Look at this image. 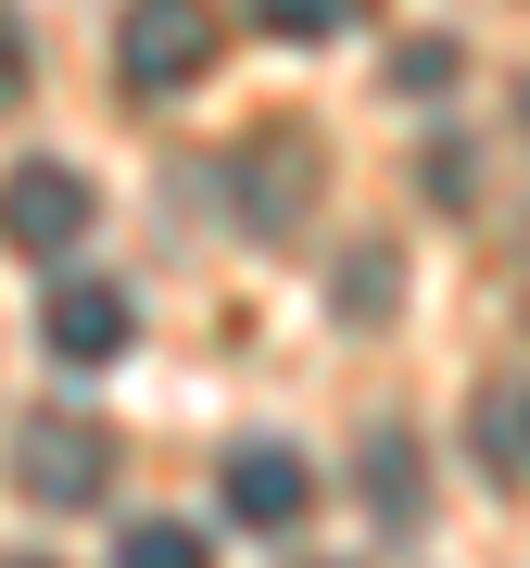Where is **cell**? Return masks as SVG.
I'll return each instance as SVG.
<instances>
[{"mask_svg":"<svg viewBox=\"0 0 530 568\" xmlns=\"http://www.w3.org/2000/svg\"><path fill=\"white\" fill-rule=\"evenodd\" d=\"M215 493H227V518H241V530H291V518L316 506V467L291 455V443H241V455L215 467Z\"/></svg>","mask_w":530,"mask_h":568,"instance_id":"277c9868","label":"cell"},{"mask_svg":"<svg viewBox=\"0 0 530 568\" xmlns=\"http://www.w3.org/2000/svg\"><path fill=\"white\" fill-rule=\"evenodd\" d=\"M0 241H13L26 265H63V253H77L89 241V178H77V164H13V190H0Z\"/></svg>","mask_w":530,"mask_h":568,"instance_id":"7a4b0ae2","label":"cell"},{"mask_svg":"<svg viewBox=\"0 0 530 568\" xmlns=\"http://www.w3.org/2000/svg\"><path fill=\"white\" fill-rule=\"evenodd\" d=\"M417 190H429V203H468L480 178H468V152H429V164H417Z\"/></svg>","mask_w":530,"mask_h":568,"instance_id":"4fadbf2b","label":"cell"},{"mask_svg":"<svg viewBox=\"0 0 530 568\" xmlns=\"http://www.w3.org/2000/svg\"><path fill=\"white\" fill-rule=\"evenodd\" d=\"M102 467H114L102 417H26V443H13V480L39 506H102Z\"/></svg>","mask_w":530,"mask_h":568,"instance_id":"3957f363","label":"cell"},{"mask_svg":"<svg viewBox=\"0 0 530 568\" xmlns=\"http://www.w3.org/2000/svg\"><path fill=\"white\" fill-rule=\"evenodd\" d=\"M291 215H304V152H253V227H291Z\"/></svg>","mask_w":530,"mask_h":568,"instance_id":"ba28073f","label":"cell"},{"mask_svg":"<svg viewBox=\"0 0 530 568\" xmlns=\"http://www.w3.org/2000/svg\"><path fill=\"white\" fill-rule=\"evenodd\" d=\"M114 568H203V530H177V518H140L114 544Z\"/></svg>","mask_w":530,"mask_h":568,"instance_id":"30bf717a","label":"cell"},{"mask_svg":"<svg viewBox=\"0 0 530 568\" xmlns=\"http://www.w3.org/2000/svg\"><path fill=\"white\" fill-rule=\"evenodd\" d=\"M468 443H480V467H492V480H530V366H492V379H480Z\"/></svg>","mask_w":530,"mask_h":568,"instance_id":"8992f818","label":"cell"},{"mask_svg":"<svg viewBox=\"0 0 530 568\" xmlns=\"http://www.w3.org/2000/svg\"><path fill=\"white\" fill-rule=\"evenodd\" d=\"M367 506H379L391 530L417 518V443H405V429H379V443H367Z\"/></svg>","mask_w":530,"mask_h":568,"instance_id":"52a82bcc","label":"cell"},{"mask_svg":"<svg viewBox=\"0 0 530 568\" xmlns=\"http://www.w3.org/2000/svg\"><path fill=\"white\" fill-rule=\"evenodd\" d=\"M0 568H51V556H0Z\"/></svg>","mask_w":530,"mask_h":568,"instance_id":"9a60e30c","label":"cell"},{"mask_svg":"<svg viewBox=\"0 0 530 568\" xmlns=\"http://www.w3.org/2000/svg\"><path fill=\"white\" fill-rule=\"evenodd\" d=\"M342 316H391V253H354V278H328Z\"/></svg>","mask_w":530,"mask_h":568,"instance_id":"7c38bea8","label":"cell"},{"mask_svg":"<svg viewBox=\"0 0 530 568\" xmlns=\"http://www.w3.org/2000/svg\"><path fill=\"white\" fill-rule=\"evenodd\" d=\"M26 89V51H13V13H0V102Z\"/></svg>","mask_w":530,"mask_h":568,"instance_id":"5bb4252c","label":"cell"},{"mask_svg":"<svg viewBox=\"0 0 530 568\" xmlns=\"http://www.w3.org/2000/svg\"><path fill=\"white\" fill-rule=\"evenodd\" d=\"M455 77H468L455 39H405V51H391V89H405V102H429V89H455Z\"/></svg>","mask_w":530,"mask_h":568,"instance_id":"9c48e42d","label":"cell"},{"mask_svg":"<svg viewBox=\"0 0 530 568\" xmlns=\"http://www.w3.org/2000/svg\"><path fill=\"white\" fill-rule=\"evenodd\" d=\"M114 63H126V89H190L215 63V0H126V26H114Z\"/></svg>","mask_w":530,"mask_h":568,"instance_id":"6da1fadb","label":"cell"},{"mask_svg":"<svg viewBox=\"0 0 530 568\" xmlns=\"http://www.w3.org/2000/svg\"><path fill=\"white\" fill-rule=\"evenodd\" d=\"M241 13L265 26V39H328V26L354 13V0H241Z\"/></svg>","mask_w":530,"mask_h":568,"instance_id":"8fae6325","label":"cell"},{"mask_svg":"<svg viewBox=\"0 0 530 568\" xmlns=\"http://www.w3.org/2000/svg\"><path fill=\"white\" fill-rule=\"evenodd\" d=\"M126 328H140V316H126L114 278H51V304H39V342H51L63 366H114Z\"/></svg>","mask_w":530,"mask_h":568,"instance_id":"5b68a950","label":"cell"}]
</instances>
